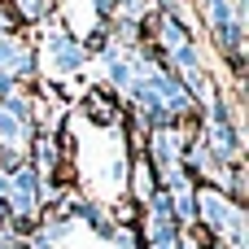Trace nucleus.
Listing matches in <instances>:
<instances>
[{"instance_id":"1","label":"nucleus","mask_w":249,"mask_h":249,"mask_svg":"<svg viewBox=\"0 0 249 249\" xmlns=\"http://www.w3.org/2000/svg\"><path fill=\"white\" fill-rule=\"evenodd\" d=\"M61 18H48V35L39 39V66H44V74L48 79H66V83H74V74H83V66H88V48H83V39L79 35H70L66 26H57Z\"/></svg>"},{"instance_id":"2","label":"nucleus","mask_w":249,"mask_h":249,"mask_svg":"<svg viewBox=\"0 0 249 249\" xmlns=\"http://www.w3.org/2000/svg\"><path fill=\"white\" fill-rule=\"evenodd\" d=\"M236 214H241V201H232L228 193H219V188H210V184L197 188V223H206L210 236H223Z\"/></svg>"},{"instance_id":"3","label":"nucleus","mask_w":249,"mask_h":249,"mask_svg":"<svg viewBox=\"0 0 249 249\" xmlns=\"http://www.w3.org/2000/svg\"><path fill=\"white\" fill-rule=\"evenodd\" d=\"M127 188H131V206H140V210H144V201L158 193V179H153V171H149L144 158H136V162L127 166Z\"/></svg>"},{"instance_id":"4","label":"nucleus","mask_w":249,"mask_h":249,"mask_svg":"<svg viewBox=\"0 0 249 249\" xmlns=\"http://www.w3.org/2000/svg\"><path fill=\"white\" fill-rule=\"evenodd\" d=\"M9 9H13L22 22H31V26L48 22V0H9Z\"/></svg>"},{"instance_id":"5","label":"nucleus","mask_w":249,"mask_h":249,"mask_svg":"<svg viewBox=\"0 0 249 249\" xmlns=\"http://www.w3.org/2000/svg\"><path fill=\"white\" fill-rule=\"evenodd\" d=\"M105 241H109L114 249H140V236H136V228H127V223L109 228V232H105Z\"/></svg>"}]
</instances>
